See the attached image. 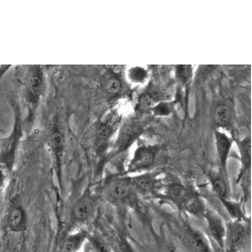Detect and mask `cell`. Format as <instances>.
<instances>
[{
    "instance_id": "obj_1",
    "label": "cell",
    "mask_w": 252,
    "mask_h": 252,
    "mask_svg": "<svg viewBox=\"0 0 252 252\" xmlns=\"http://www.w3.org/2000/svg\"><path fill=\"white\" fill-rule=\"evenodd\" d=\"M14 120L11 132L8 136L2 137L0 144V191L7 184L16 161L20 139L23 136L22 116L17 106H13Z\"/></svg>"
},
{
    "instance_id": "obj_2",
    "label": "cell",
    "mask_w": 252,
    "mask_h": 252,
    "mask_svg": "<svg viewBox=\"0 0 252 252\" xmlns=\"http://www.w3.org/2000/svg\"><path fill=\"white\" fill-rule=\"evenodd\" d=\"M102 193L105 199L115 205L135 206L138 203V193L129 177L108 178L104 182Z\"/></svg>"
},
{
    "instance_id": "obj_3",
    "label": "cell",
    "mask_w": 252,
    "mask_h": 252,
    "mask_svg": "<svg viewBox=\"0 0 252 252\" xmlns=\"http://www.w3.org/2000/svg\"><path fill=\"white\" fill-rule=\"evenodd\" d=\"M3 225L11 234H25L29 228L28 212L18 197L12 198L6 208Z\"/></svg>"
},
{
    "instance_id": "obj_4",
    "label": "cell",
    "mask_w": 252,
    "mask_h": 252,
    "mask_svg": "<svg viewBox=\"0 0 252 252\" xmlns=\"http://www.w3.org/2000/svg\"><path fill=\"white\" fill-rule=\"evenodd\" d=\"M250 237V226L248 221L232 220L226 226L224 242L225 252H239L248 242Z\"/></svg>"
},
{
    "instance_id": "obj_5",
    "label": "cell",
    "mask_w": 252,
    "mask_h": 252,
    "mask_svg": "<svg viewBox=\"0 0 252 252\" xmlns=\"http://www.w3.org/2000/svg\"><path fill=\"white\" fill-rule=\"evenodd\" d=\"M160 155V148L158 145H141L133 154L127 166L128 174L145 173L154 167Z\"/></svg>"
},
{
    "instance_id": "obj_6",
    "label": "cell",
    "mask_w": 252,
    "mask_h": 252,
    "mask_svg": "<svg viewBox=\"0 0 252 252\" xmlns=\"http://www.w3.org/2000/svg\"><path fill=\"white\" fill-rule=\"evenodd\" d=\"M26 98L32 106H35L46 90L45 75L39 66H31L25 75Z\"/></svg>"
},
{
    "instance_id": "obj_7",
    "label": "cell",
    "mask_w": 252,
    "mask_h": 252,
    "mask_svg": "<svg viewBox=\"0 0 252 252\" xmlns=\"http://www.w3.org/2000/svg\"><path fill=\"white\" fill-rule=\"evenodd\" d=\"M98 198L90 190L84 192L72 206L71 221L73 224H84L92 219L96 212Z\"/></svg>"
},
{
    "instance_id": "obj_8",
    "label": "cell",
    "mask_w": 252,
    "mask_h": 252,
    "mask_svg": "<svg viewBox=\"0 0 252 252\" xmlns=\"http://www.w3.org/2000/svg\"><path fill=\"white\" fill-rule=\"evenodd\" d=\"M48 146L52 154L54 169L60 189L63 190V161L65 157V137L59 129H55L48 137Z\"/></svg>"
},
{
    "instance_id": "obj_9",
    "label": "cell",
    "mask_w": 252,
    "mask_h": 252,
    "mask_svg": "<svg viewBox=\"0 0 252 252\" xmlns=\"http://www.w3.org/2000/svg\"><path fill=\"white\" fill-rule=\"evenodd\" d=\"M141 131H142V127L140 123H137V122L125 123L120 129V132L114 144V149L112 153L109 155V157H107V158H114L119 154H122L125 151H127L132 145V143L137 139Z\"/></svg>"
},
{
    "instance_id": "obj_10",
    "label": "cell",
    "mask_w": 252,
    "mask_h": 252,
    "mask_svg": "<svg viewBox=\"0 0 252 252\" xmlns=\"http://www.w3.org/2000/svg\"><path fill=\"white\" fill-rule=\"evenodd\" d=\"M204 219L207 223V228L210 237L219 246L221 250H224V242L226 236V225L222 218L211 209L206 210Z\"/></svg>"
},
{
    "instance_id": "obj_11",
    "label": "cell",
    "mask_w": 252,
    "mask_h": 252,
    "mask_svg": "<svg viewBox=\"0 0 252 252\" xmlns=\"http://www.w3.org/2000/svg\"><path fill=\"white\" fill-rule=\"evenodd\" d=\"M233 139L228 136L226 133L221 131H215V145L217 157L220 164V172L222 175L227 177V163L229 155L232 148Z\"/></svg>"
},
{
    "instance_id": "obj_12",
    "label": "cell",
    "mask_w": 252,
    "mask_h": 252,
    "mask_svg": "<svg viewBox=\"0 0 252 252\" xmlns=\"http://www.w3.org/2000/svg\"><path fill=\"white\" fill-rule=\"evenodd\" d=\"M194 195L195 193L192 190L179 182L171 183L165 189V197L180 209H184L187 202Z\"/></svg>"
},
{
    "instance_id": "obj_13",
    "label": "cell",
    "mask_w": 252,
    "mask_h": 252,
    "mask_svg": "<svg viewBox=\"0 0 252 252\" xmlns=\"http://www.w3.org/2000/svg\"><path fill=\"white\" fill-rule=\"evenodd\" d=\"M130 179L138 194H142L146 196L154 195L158 190L159 180L157 174L143 173Z\"/></svg>"
},
{
    "instance_id": "obj_14",
    "label": "cell",
    "mask_w": 252,
    "mask_h": 252,
    "mask_svg": "<svg viewBox=\"0 0 252 252\" xmlns=\"http://www.w3.org/2000/svg\"><path fill=\"white\" fill-rule=\"evenodd\" d=\"M89 240V234L84 230H78L65 236L59 247V252H80Z\"/></svg>"
},
{
    "instance_id": "obj_15",
    "label": "cell",
    "mask_w": 252,
    "mask_h": 252,
    "mask_svg": "<svg viewBox=\"0 0 252 252\" xmlns=\"http://www.w3.org/2000/svg\"><path fill=\"white\" fill-rule=\"evenodd\" d=\"M112 133L113 127L110 123L102 122L97 125L95 131V150L99 157H103L105 151H106Z\"/></svg>"
},
{
    "instance_id": "obj_16",
    "label": "cell",
    "mask_w": 252,
    "mask_h": 252,
    "mask_svg": "<svg viewBox=\"0 0 252 252\" xmlns=\"http://www.w3.org/2000/svg\"><path fill=\"white\" fill-rule=\"evenodd\" d=\"M186 228V241L194 252H212L207 238L201 232L191 227Z\"/></svg>"
},
{
    "instance_id": "obj_17",
    "label": "cell",
    "mask_w": 252,
    "mask_h": 252,
    "mask_svg": "<svg viewBox=\"0 0 252 252\" xmlns=\"http://www.w3.org/2000/svg\"><path fill=\"white\" fill-rule=\"evenodd\" d=\"M225 179H227V177L221 173L209 174V180L211 182L213 190L219 199H230L229 186L227 185Z\"/></svg>"
},
{
    "instance_id": "obj_18",
    "label": "cell",
    "mask_w": 252,
    "mask_h": 252,
    "mask_svg": "<svg viewBox=\"0 0 252 252\" xmlns=\"http://www.w3.org/2000/svg\"><path fill=\"white\" fill-rule=\"evenodd\" d=\"M240 154H241V163L242 169L240 172V177L247 174L251 166V139L246 137L240 142Z\"/></svg>"
},
{
    "instance_id": "obj_19",
    "label": "cell",
    "mask_w": 252,
    "mask_h": 252,
    "mask_svg": "<svg viewBox=\"0 0 252 252\" xmlns=\"http://www.w3.org/2000/svg\"><path fill=\"white\" fill-rule=\"evenodd\" d=\"M231 110L227 104H219L214 111V121L219 127H227L231 121Z\"/></svg>"
},
{
    "instance_id": "obj_20",
    "label": "cell",
    "mask_w": 252,
    "mask_h": 252,
    "mask_svg": "<svg viewBox=\"0 0 252 252\" xmlns=\"http://www.w3.org/2000/svg\"><path fill=\"white\" fill-rule=\"evenodd\" d=\"M224 207L226 208L227 212L229 215L232 218V220H237V221H247L244 217V213L241 209V205L239 203L232 202L230 199H219Z\"/></svg>"
},
{
    "instance_id": "obj_21",
    "label": "cell",
    "mask_w": 252,
    "mask_h": 252,
    "mask_svg": "<svg viewBox=\"0 0 252 252\" xmlns=\"http://www.w3.org/2000/svg\"><path fill=\"white\" fill-rule=\"evenodd\" d=\"M104 91L106 94L115 96L118 95L122 89V84L118 77L116 76H110L105 79L104 82Z\"/></svg>"
},
{
    "instance_id": "obj_22",
    "label": "cell",
    "mask_w": 252,
    "mask_h": 252,
    "mask_svg": "<svg viewBox=\"0 0 252 252\" xmlns=\"http://www.w3.org/2000/svg\"><path fill=\"white\" fill-rule=\"evenodd\" d=\"M157 103V96L153 93H146L140 97L138 105L141 110H148L154 108Z\"/></svg>"
},
{
    "instance_id": "obj_23",
    "label": "cell",
    "mask_w": 252,
    "mask_h": 252,
    "mask_svg": "<svg viewBox=\"0 0 252 252\" xmlns=\"http://www.w3.org/2000/svg\"><path fill=\"white\" fill-rule=\"evenodd\" d=\"M130 77L135 82H141L146 78V72L141 68H133L130 70Z\"/></svg>"
},
{
    "instance_id": "obj_24",
    "label": "cell",
    "mask_w": 252,
    "mask_h": 252,
    "mask_svg": "<svg viewBox=\"0 0 252 252\" xmlns=\"http://www.w3.org/2000/svg\"><path fill=\"white\" fill-rule=\"evenodd\" d=\"M154 112L156 115L166 116L171 113V108L167 104L161 103L159 105H156V106L154 107Z\"/></svg>"
},
{
    "instance_id": "obj_25",
    "label": "cell",
    "mask_w": 252,
    "mask_h": 252,
    "mask_svg": "<svg viewBox=\"0 0 252 252\" xmlns=\"http://www.w3.org/2000/svg\"><path fill=\"white\" fill-rule=\"evenodd\" d=\"M191 67L190 66H179L178 67V77L180 79H183V81H186L189 77L191 76Z\"/></svg>"
},
{
    "instance_id": "obj_26",
    "label": "cell",
    "mask_w": 252,
    "mask_h": 252,
    "mask_svg": "<svg viewBox=\"0 0 252 252\" xmlns=\"http://www.w3.org/2000/svg\"><path fill=\"white\" fill-rule=\"evenodd\" d=\"M1 139H2V137H1V135H0V144H1Z\"/></svg>"
}]
</instances>
